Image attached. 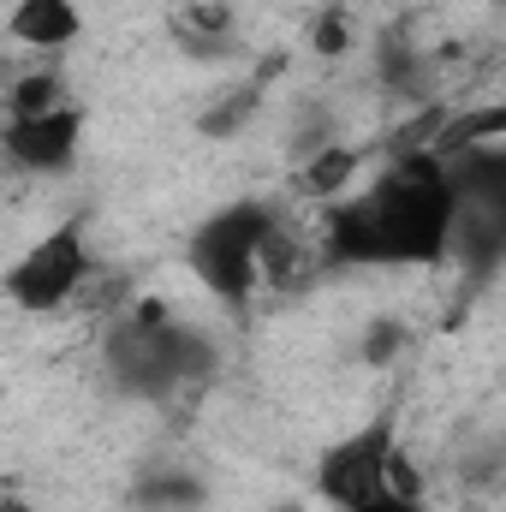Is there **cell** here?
<instances>
[{"mask_svg": "<svg viewBox=\"0 0 506 512\" xmlns=\"http://www.w3.org/2000/svg\"><path fill=\"white\" fill-rule=\"evenodd\" d=\"M459 197L435 149H399L393 167L352 203L322 215L328 262H435L453 245Z\"/></svg>", "mask_w": 506, "mask_h": 512, "instance_id": "1", "label": "cell"}, {"mask_svg": "<svg viewBox=\"0 0 506 512\" xmlns=\"http://www.w3.org/2000/svg\"><path fill=\"white\" fill-rule=\"evenodd\" d=\"M274 227V209L268 203H227L215 209L197 233H191V274L221 298V304H245L256 292V256H262V239Z\"/></svg>", "mask_w": 506, "mask_h": 512, "instance_id": "2", "label": "cell"}, {"mask_svg": "<svg viewBox=\"0 0 506 512\" xmlns=\"http://www.w3.org/2000/svg\"><path fill=\"white\" fill-rule=\"evenodd\" d=\"M393 447H399V405H381L364 429L340 435L316 459V495L334 512H358L370 501H381V477H387Z\"/></svg>", "mask_w": 506, "mask_h": 512, "instance_id": "3", "label": "cell"}, {"mask_svg": "<svg viewBox=\"0 0 506 512\" xmlns=\"http://www.w3.org/2000/svg\"><path fill=\"white\" fill-rule=\"evenodd\" d=\"M84 268H90L84 227H78V221H66V227L42 233L30 251L6 268V298H12L18 310H60V304H72V292H78Z\"/></svg>", "mask_w": 506, "mask_h": 512, "instance_id": "4", "label": "cell"}, {"mask_svg": "<svg viewBox=\"0 0 506 512\" xmlns=\"http://www.w3.org/2000/svg\"><path fill=\"white\" fill-rule=\"evenodd\" d=\"M84 137V114L66 102V108H48V114H30V120H6L0 126V155L24 173H60L72 161Z\"/></svg>", "mask_w": 506, "mask_h": 512, "instance_id": "5", "label": "cell"}, {"mask_svg": "<svg viewBox=\"0 0 506 512\" xmlns=\"http://www.w3.org/2000/svg\"><path fill=\"white\" fill-rule=\"evenodd\" d=\"M6 30L24 48H66V42H78L84 18H78V0H12Z\"/></svg>", "mask_w": 506, "mask_h": 512, "instance_id": "6", "label": "cell"}, {"mask_svg": "<svg viewBox=\"0 0 506 512\" xmlns=\"http://www.w3.org/2000/svg\"><path fill=\"white\" fill-rule=\"evenodd\" d=\"M173 42L191 54V60H221L233 48V6L227 0H191L179 18H173Z\"/></svg>", "mask_w": 506, "mask_h": 512, "instance_id": "7", "label": "cell"}, {"mask_svg": "<svg viewBox=\"0 0 506 512\" xmlns=\"http://www.w3.org/2000/svg\"><path fill=\"white\" fill-rule=\"evenodd\" d=\"M358 179V149H346V143H322V149H310L304 155V173H298V191L304 197H316V203H334V197H346V185Z\"/></svg>", "mask_w": 506, "mask_h": 512, "instance_id": "8", "label": "cell"}, {"mask_svg": "<svg viewBox=\"0 0 506 512\" xmlns=\"http://www.w3.org/2000/svg\"><path fill=\"white\" fill-rule=\"evenodd\" d=\"M48 108H66V78L60 72H18L0 84V114L6 120H30V114H48Z\"/></svg>", "mask_w": 506, "mask_h": 512, "instance_id": "9", "label": "cell"}, {"mask_svg": "<svg viewBox=\"0 0 506 512\" xmlns=\"http://www.w3.org/2000/svg\"><path fill=\"white\" fill-rule=\"evenodd\" d=\"M137 501H143V512H191L203 501V483L191 471H161L137 489Z\"/></svg>", "mask_w": 506, "mask_h": 512, "instance_id": "10", "label": "cell"}, {"mask_svg": "<svg viewBox=\"0 0 506 512\" xmlns=\"http://www.w3.org/2000/svg\"><path fill=\"white\" fill-rule=\"evenodd\" d=\"M256 108H262V84H239L233 96H221V102L203 114V131H209V137H233V131H245L256 120Z\"/></svg>", "mask_w": 506, "mask_h": 512, "instance_id": "11", "label": "cell"}, {"mask_svg": "<svg viewBox=\"0 0 506 512\" xmlns=\"http://www.w3.org/2000/svg\"><path fill=\"white\" fill-rule=\"evenodd\" d=\"M399 346H405V328H399V322H376V328L364 334V358H370V364H387Z\"/></svg>", "mask_w": 506, "mask_h": 512, "instance_id": "12", "label": "cell"}, {"mask_svg": "<svg viewBox=\"0 0 506 512\" xmlns=\"http://www.w3.org/2000/svg\"><path fill=\"white\" fill-rule=\"evenodd\" d=\"M310 42H316L322 54H340V48H346V24H340V12H322L316 30H310Z\"/></svg>", "mask_w": 506, "mask_h": 512, "instance_id": "13", "label": "cell"}, {"mask_svg": "<svg viewBox=\"0 0 506 512\" xmlns=\"http://www.w3.org/2000/svg\"><path fill=\"white\" fill-rule=\"evenodd\" d=\"M358 512H423V507H411V501H387V495H381V501H370V507H358Z\"/></svg>", "mask_w": 506, "mask_h": 512, "instance_id": "14", "label": "cell"}, {"mask_svg": "<svg viewBox=\"0 0 506 512\" xmlns=\"http://www.w3.org/2000/svg\"><path fill=\"white\" fill-rule=\"evenodd\" d=\"M0 512H36L30 501H12V495H0Z\"/></svg>", "mask_w": 506, "mask_h": 512, "instance_id": "15", "label": "cell"}, {"mask_svg": "<svg viewBox=\"0 0 506 512\" xmlns=\"http://www.w3.org/2000/svg\"><path fill=\"white\" fill-rule=\"evenodd\" d=\"M0 84H6V72H0Z\"/></svg>", "mask_w": 506, "mask_h": 512, "instance_id": "16", "label": "cell"}]
</instances>
